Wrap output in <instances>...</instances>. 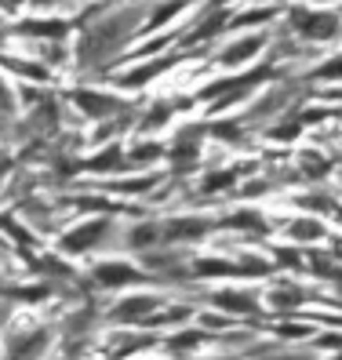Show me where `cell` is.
Instances as JSON below:
<instances>
[{
  "mask_svg": "<svg viewBox=\"0 0 342 360\" xmlns=\"http://www.w3.org/2000/svg\"><path fill=\"white\" fill-rule=\"evenodd\" d=\"M23 30L26 33H66V22H30Z\"/></svg>",
  "mask_w": 342,
  "mask_h": 360,
  "instance_id": "obj_11",
  "label": "cell"
},
{
  "mask_svg": "<svg viewBox=\"0 0 342 360\" xmlns=\"http://www.w3.org/2000/svg\"><path fill=\"white\" fill-rule=\"evenodd\" d=\"M273 360H295V356H273Z\"/></svg>",
  "mask_w": 342,
  "mask_h": 360,
  "instance_id": "obj_16",
  "label": "cell"
},
{
  "mask_svg": "<svg viewBox=\"0 0 342 360\" xmlns=\"http://www.w3.org/2000/svg\"><path fill=\"white\" fill-rule=\"evenodd\" d=\"M229 226H244V229H259V233L266 229V222L255 215V211H237V215L229 219Z\"/></svg>",
  "mask_w": 342,
  "mask_h": 360,
  "instance_id": "obj_10",
  "label": "cell"
},
{
  "mask_svg": "<svg viewBox=\"0 0 342 360\" xmlns=\"http://www.w3.org/2000/svg\"><path fill=\"white\" fill-rule=\"evenodd\" d=\"M338 360H342V356H338Z\"/></svg>",
  "mask_w": 342,
  "mask_h": 360,
  "instance_id": "obj_18",
  "label": "cell"
},
{
  "mask_svg": "<svg viewBox=\"0 0 342 360\" xmlns=\"http://www.w3.org/2000/svg\"><path fill=\"white\" fill-rule=\"evenodd\" d=\"M201 233H208L204 219H182V222H171L167 237H201Z\"/></svg>",
  "mask_w": 342,
  "mask_h": 360,
  "instance_id": "obj_8",
  "label": "cell"
},
{
  "mask_svg": "<svg viewBox=\"0 0 342 360\" xmlns=\"http://www.w3.org/2000/svg\"><path fill=\"white\" fill-rule=\"evenodd\" d=\"M313 77H342V55H338L335 62H328V66H320Z\"/></svg>",
  "mask_w": 342,
  "mask_h": 360,
  "instance_id": "obj_12",
  "label": "cell"
},
{
  "mask_svg": "<svg viewBox=\"0 0 342 360\" xmlns=\"http://www.w3.org/2000/svg\"><path fill=\"white\" fill-rule=\"evenodd\" d=\"M149 309H153V299H127V302H120L113 313L120 316V321H142Z\"/></svg>",
  "mask_w": 342,
  "mask_h": 360,
  "instance_id": "obj_7",
  "label": "cell"
},
{
  "mask_svg": "<svg viewBox=\"0 0 342 360\" xmlns=\"http://www.w3.org/2000/svg\"><path fill=\"white\" fill-rule=\"evenodd\" d=\"M277 255H281L284 266H298V251H277Z\"/></svg>",
  "mask_w": 342,
  "mask_h": 360,
  "instance_id": "obj_14",
  "label": "cell"
},
{
  "mask_svg": "<svg viewBox=\"0 0 342 360\" xmlns=\"http://www.w3.org/2000/svg\"><path fill=\"white\" fill-rule=\"evenodd\" d=\"M215 302L229 313L259 316V302H255V295H248V291H222V295H215Z\"/></svg>",
  "mask_w": 342,
  "mask_h": 360,
  "instance_id": "obj_2",
  "label": "cell"
},
{
  "mask_svg": "<svg viewBox=\"0 0 342 360\" xmlns=\"http://www.w3.org/2000/svg\"><path fill=\"white\" fill-rule=\"evenodd\" d=\"M33 4H51V0H33Z\"/></svg>",
  "mask_w": 342,
  "mask_h": 360,
  "instance_id": "obj_15",
  "label": "cell"
},
{
  "mask_svg": "<svg viewBox=\"0 0 342 360\" xmlns=\"http://www.w3.org/2000/svg\"><path fill=\"white\" fill-rule=\"evenodd\" d=\"M291 30L310 37V40H331V37H338L342 22L331 11H303L298 8V11H291Z\"/></svg>",
  "mask_w": 342,
  "mask_h": 360,
  "instance_id": "obj_1",
  "label": "cell"
},
{
  "mask_svg": "<svg viewBox=\"0 0 342 360\" xmlns=\"http://www.w3.org/2000/svg\"><path fill=\"white\" fill-rule=\"evenodd\" d=\"M99 284L106 288H113V284H132V281H142V273L132 269V266H99Z\"/></svg>",
  "mask_w": 342,
  "mask_h": 360,
  "instance_id": "obj_3",
  "label": "cell"
},
{
  "mask_svg": "<svg viewBox=\"0 0 342 360\" xmlns=\"http://www.w3.org/2000/svg\"><path fill=\"white\" fill-rule=\"evenodd\" d=\"M266 44V40L262 37H248V40H237V44H229L226 48V55H222V62H229V66H233V62H248L255 51H259Z\"/></svg>",
  "mask_w": 342,
  "mask_h": 360,
  "instance_id": "obj_5",
  "label": "cell"
},
{
  "mask_svg": "<svg viewBox=\"0 0 342 360\" xmlns=\"http://www.w3.org/2000/svg\"><path fill=\"white\" fill-rule=\"evenodd\" d=\"M317 237H324V226H317V222H310V219H303V222L291 226V240H317Z\"/></svg>",
  "mask_w": 342,
  "mask_h": 360,
  "instance_id": "obj_9",
  "label": "cell"
},
{
  "mask_svg": "<svg viewBox=\"0 0 342 360\" xmlns=\"http://www.w3.org/2000/svg\"><path fill=\"white\" fill-rule=\"evenodd\" d=\"M320 346H331V349H342V335H324V338H320Z\"/></svg>",
  "mask_w": 342,
  "mask_h": 360,
  "instance_id": "obj_13",
  "label": "cell"
},
{
  "mask_svg": "<svg viewBox=\"0 0 342 360\" xmlns=\"http://www.w3.org/2000/svg\"><path fill=\"white\" fill-rule=\"evenodd\" d=\"M215 4H226V0H215Z\"/></svg>",
  "mask_w": 342,
  "mask_h": 360,
  "instance_id": "obj_17",
  "label": "cell"
},
{
  "mask_svg": "<svg viewBox=\"0 0 342 360\" xmlns=\"http://www.w3.org/2000/svg\"><path fill=\"white\" fill-rule=\"evenodd\" d=\"M102 233H106V222H88L84 229H77L73 237L62 240V248H66V251H84L88 244H95V240L102 237Z\"/></svg>",
  "mask_w": 342,
  "mask_h": 360,
  "instance_id": "obj_4",
  "label": "cell"
},
{
  "mask_svg": "<svg viewBox=\"0 0 342 360\" xmlns=\"http://www.w3.org/2000/svg\"><path fill=\"white\" fill-rule=\"evenodd\" d=\"M77 102L84 105V113H95V117L120 110V102H117V98H102V95H88V91H80V95H77Z\"/></svg>",
  "mask_w": 342,
  "mask_h": 360,
  "instance_id": "obj_6",
  "label": "cell"
}]
</instances>
